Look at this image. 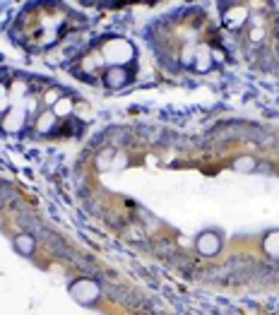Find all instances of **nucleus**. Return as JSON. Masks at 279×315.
<instances>
[{"mask_svg":"<svg viewBox=\"0 0 279 315\" xmlns=\"http://www.w3.org/2000/svg\"><path fill=\"white\" fill-rule=\"evenodd\" d=\"M197 248H200V253H205V255H214V253L219 250V236H214V233H202L200 241H197Z\"/></svg>","mask_w":279,"mask_h":315,"instance_id":"obj_1","label":"nucleus"},{"mask_svg":"<svg viewBox=\"0 0 279 315\" xmlns=\"http://www.w3.org/2000/svg\"><path fill=\"white\" fill-rule=\"evenodd\" d=\"M126 80H128V75L121 68L109 70V75H106V84H109V87H121Z\"/></svg>","mask_w":279,"mask_h":315,"instance_id":"obj_2","label":"nucleus"},{"mask_svg":"<svg viewBox=\"0 0 279 315\" xmlns=\"http://www.w3.org/2000/svg\"><path fill=\"white\" fill-rule=\"evenodd\" d=\"M14 246H17V250H19V253L29 255V253L34 250V238H31V236H19V238L14 241Z\"/></svg>","mask_w":279,"mask_h":315,"instance_id":"obj_3","label":"nucleus"},{"mask_svg":"<svg viewBox=\"0 0 279 315\" xmlns=\"http://www.w3.org/2000/svg\"><path fill=\"white\" fill-rule=\"evenodd\" d=\"M265 250L270 255H279V233H270V236H267Z\"/></svg>","mask_w":279,"mask_h":315,"instance_id":"obj_4","label":"nucleus"},{"mask_svg":"<svg viewBox=\"0 0 279 315\" xmlns=\"http://www.w3.org/2000/svg\"><path fill=\"white\" fill-rule=\"evenodd\" d=\"M236 168H243V171H248V168H253V161L251 159H241L236 164Z\"/></svg>","mask_w":279,"mask_h":315,"instance_id":"obj_5","label":"nucleus"}]
</instances>
